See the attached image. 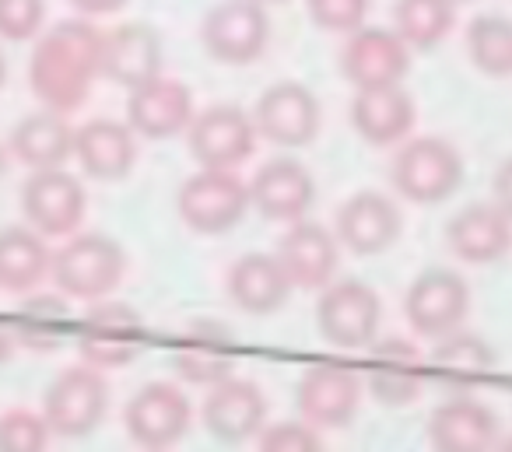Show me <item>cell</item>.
I'll return each mask as SVG.
<instances>
[{
  "instance_id": "cell-1",
  "label": "cell",
  "mask_w": 512,
  "mask_h": 452,
  "mask_svg": "<svg viewBox=\"0 0 512 452\" xmlns=\"http://www.w3.org/2000/svg\"><path fill=\"white\" fill-rule=\"evenodd\" d=\"M102 74V32L85 18L53 25L29 60V85L43 109L74 113Z\"/></svg>"
},
{
  "instance_id": "cell-2",
  "label": "cell",
  "mask_w": 512,
  "mask_h": 452,
  "mask_svg": "<svg viewBox=\"0 0 512 452\" xmlns=\"http://www.w3.org/2000/svg\"><path fill=\"white\" fill-rule=\"evenodd\" d=\"M123 270H127V256L120 242L99 232H81L71 235L60 253H53L50 277L60 295L78 302H102L120 288Z\"/></svg>"
},
{
  "instance_id": "cell-3",
  "label": "cell",
  "mask_w": 512,
  "mask_h": 452,
  "mask_svg": "<svg viewBox=\"0 0 512 452\" xmlns=\"http://www.w3.org/2000/svg\"><path fill=\"white\" fill-rule=\"evenodd\" d=\"M390 183L411 204H442L463 183V158L446 137H411L397 148Z\"/></svg>"
},
{
  "instance_id": "cell-4",
  "label": "cell",
  "mask_w": 512,
  "mask_h": 452,
  "mask_svg": "<svg viewBox=\"0 0 512 452\" xmlns=\"http://www.w3.org/2000/svg\"><path fill=\"white\" fill-rule=\"evenodd\" d=\"M109 414V382L102 368L71 365L50 382L43 400V417L53 435L60 438H85Z\"/></svg>"
},
{
  "instance_id": "cell-5",
  "label": "cell",
  "mask_w": 512,
  "mask_h": 452,
  "mask_svg": "<svg viewBox=\"0 0 512 452\" xmlns=\"http://www.w3.org/2000/svg\"><path fill=\"white\" fill-rule=\"evenodd\" d=\"M176 211L186 228L200 235H221L249 211V183L235 169H200L179 186Z\"/></svg>"
},
{
  "instance_id": "cell-6",
  "label": "cell",
  "mask_w": 512,
  "mask_h": 452,
  "mask_svg": "<svg viewBox=\"0 0 512 452\" xmlns=\"http://www.w3.org/2000/svg\"><path fill=\"white\" fill-rule=\"evenodd\" d=\"M148 344V330L134 305L127 302H92V309L78 319V351L95 368L130 365Z\"/></svg>"
},
{
  "instance_id": "cell-7",
  "label": "cell",
  "mask_w": 512,
  "mask_h": 452,
  "mask_svg": "<svg viewBox=\"0 0 512 452\" xmlns=\"http://www.w3.org/2000/svg\"><path fill=\"white\" fill-rule=\"evenodd\" d=\"M88 211V193L78 176L67 169H39L22 186L25 225L43 239H71L78 235Z\"/></svg>"
},
{
  "instance_id": "cell-8",
  "label": "cell",
  "mask_w": 512,
  "mask_h": 452,
  "mask_svg": "<svg viewBox=\"0 0 512 452\" xmlns=\"http://www.w3.org/2000/svg\"><path fill=\"white\" fill-rule=\"evenodd\" d=\"M200 39L218 64H253L267 50L271 18H267L264 4H256V0H221L207 11L204 25H200Z\"/></svg>"
},
{
  "instance_id": "cell-9",
  "label": "cell",
  "mask_w": 512,
  "mask_h": 452,
  "mask_svg": "<svg viewBox=\"0 0 512 452\" xmlns=\"http://www.w3.org/2000/svg\"><path fill=\"white\" fill-rule=\"evenodd\" d=\"M383 305L379 295L358 277H334L320 291L316 302V323L320 333L337 347H369L379 333Z\"/></svg>"
},
{
  "instance_id": "cell-10",
  "label": "cell",
  "mask_w": 512,
  "mask_h": 452,
  "mask_svg": "<svg viewBox=\"0 0 512 452\" xmlns=\"http://www.w3.org/2000/svg\"><path fill=\"white\" fill-rule=\"evenodd\" d=\"M193 403L176 382H148L127 400L123 424L141 449L165 452L190 431Z\"/></svg>"
},
{
  "instance_id": "cell-11",
  "label": "cell",
  "mask_w": 512,
  "mask_h": 452,
  "mask_svg": "<svg viewBox=\"0 0 512 452\" xmlns=\"http://www.w3.org/2000/svg\"><path fill=\"white\" fill-rule=\"evenodd\" d=\"M470 312V288L456 270L428 267L411 281L404 295V316L421 337H446L460 330Z\"/></svg>"
},
{
  "instance_id": "cell-12",
  "label": "cell",
  "mask_w": 512,
  "mask_h": 452,
  "mask_svg": "<svg viewBox=\"0 0 512 452\" xmlns=\"http://www.w3.org/2000/svg\"><path fill=\"white\" fill-rule=\"evenodd\" d=\"M256 123L239 106H211L193 116L186 144L200 169H239L256 148Z\"/></svg>"
},
{
  "instance_id": "cell-13",
  "label": "cell",
  "mask_w": 512,
  "mask_h": 452,
  "mask_svg": "<svg viewBox=\"0 0 512 452\" xmlns=\"http://www.w3.org/2000/svg\"><path fill=\"white\" fill-rule=\"evenodd\" d=\"M249 116L256 123V134L278 148H306L320 134V99L302 81L271 85Z\"/></svg>"
},
{
  "instance_id": "cell-14",
  "label": "cell",
  "mask_w": 512,
  "mask_h": 452,
  "mask_svg": "<svg viewBox=\"0 0 512 452\" xmlns=\"http://www.w3.org/2000/svg\"><path fill=\"white\" fill-rule=\"evenodd\" d=\"M400 228H404V214L397 200L379 190H362L348 197L334 218L337 242L358 256L386 253L400 239Z\"/></svg>"
},
{
  "instance_id": "cell-15",
  "label": "cell",
  "mask_w": 512,
  "mask_h": 452,
  "mask_svg": "<svg viewBox=\"0 0 512 452\" xmlns=\"http://www.w3.org/2000/svg\"><path fill=\"white\" fill-rule=\"evenodd\" d=\"M204 428L211 431L218 442L239 445L249 442L264 431L267 424V400L264 389L239 375H228V379L214 382L204 396Z\"/></svg>"
},
{
  "instance_id": "cell-16",
  "label": "cell",
  "mask_w": 512,
  "mask_h": 452,
  "mask_svg": "<svg viewBox=\"0 0 512 452\" xmlns=\"http://www.w3.org/2000/svg\"><path fill=\"white\" fill-rule=\"evenodd\" d=\"M411 67V46L390 29H358L348 36L341 53V71L351 85L362 88H386L400 85Z\"/></svg>"
},
{
  "instance_id": "cell-17",
  "label": "cell",
  "mask_w": 512,
  "mask_h": 452,
  "mask_svg": "<svg viewBox=\"0 0 512 452\" xmlns=\"http://www.w3.org/2000/svg\"><path fill=\"white\" fill-rule=\"evenodd\" d=\"M278 263L285 267L292 288L302 291H323L337 277L341 263V242L330 228L316 221H295L278 239Z\"/></svg>"
},
{
  "instance_id": "cell-18",
  "label": "cell",
  "mask_w": 512,
  "mask_h": 452,
  "mask_svg": "<svg viewBox=\"0 0 512 452\" xmlns=\"http://www.w3.org/2000/svg\"><path fill=\"white\" fill-rule=\"evenodd\" d=\"M295 403L313 428H344L362 407V379L344 365H316L299 379Z\"/></svg>"
},
{
  "instance_id": "cell-19",
  "label": "cell",
  "mask_w": 512,
  "mask_h": 452,
  "mask_svg": "<svg viewBox=\"0 0 512 452\" xmlns=\"http://www.w3.org/2000/svg\"><path fill=\"white\" fill-rule=\"evenodd\" d=\"M193 116H197L193 113V95L183 81L158 74V78L130 88L127 123L134 127L137 137H148V141L176 137L190 127Z\"/></svg>"
},
{
  "instance_id": "cell-20",
  "label": "cell",
  "mask_w": 512,
  "mask_h": 452,
  "mask_svg": "<svg viewBox=\"0 0 512 452\" xmlns=\"http://www.w3.org/2000/svg\"><path fill=\"white\" fill-rule=\"evenodd\" d=\"M316 200V179L295 158H274L249 179V207L271 221H302Z\"/></svg>"
},
{
  "instance_id": "cell-21",
  "label": "cell",
  "mask_w": 512,
  "mask_h": 452,
  "mask_svg": "<svg viewBox=\"0 0 512 452\" xmlns=\"http://www.w3.org/2000/svg\"><path fill=\"white\" fill-rule=\"evenodd\" d=\"M74 158L78 165L99 183L127 179L130 169L137 165V134L130 123L109 120H88L85 127L74 130Z\"/></svg>"
},
{
  "instance_id": "cell-22",
  "label": "cell",
  "mask_w": 512,
  "mask_h": 452,
  "mask_svg": "<svg viewBox=\"0 0 512 452\" xmlns=\"http://www.w3.org/2000/svg\"><path fill=\"white\" fill-rule=\"evenodd\" d=\"M446 246L463 263H498L512 249V218L498 204H467L449 218Z\"/></svg>"
},
{
  "instance_id": "cell-23",
  "label": "cell",
  "mask_w": 512,
  "mask_h": 452,
  "mask_svg": "<svg viewBox=\"0 0 512 452\" xmlns=\"http://www.w3.org/2000/svg\"><path fill=\"white\" fill-rule=\"evenodd\" d=\"M428 445H432V452H495L498 417L484 403L456 396V400H446L432 410Z\"/></svg>"
},
{
  "instance_id": "cell-24",
  "label": "cell",
  "mask_w": 512,
  "mask_h": 452,
  "mask_svg": "<svg viewBox=\"0 0 512 452\" xmlns=\"http://www.w3.org/2000/svg\"><path fill=\"white\" fill-rule=\"evenodd\" d=\"M162 74V39L151 25L127 22L102 32V78L123 88H137Z\"/></svg>"
},
{
  "instance_id": "cell-25",
  "label": "cell",
  "mask_w": 512,
  "mask_h": 452,
  "mask_svg": "<svg viewBox=\"0 0 512 452\" xmlns=\"http://www.w3.org/2000/svg\"><path fill=\"white\" fill-rule=\"evenodd\" d=\"M414 116H418L414 99L400 85L362 88L351 102V123H355L358 137L376 148L404 144L414 130Z\"/></svg>"
},
{
  "instance_id": "cell-26",
  "label": "cell",
  "mask_w": 512,
  "mask_h": 452,
  "mask_svg": "<svg viewBox=\"0 0 512 452\" xmlns=\"http://www.w3.org/2000/svg\"><path fill=\"white\" fill-rule=\"evenodd\" d=\"M225 291L235 309L249 312V316H271L288 302L292 281L274 253H246L228 270Z\"/></svg>"
},
{
  "instance_id": "cell-27",
  "label": "cell",
  "mask_w": 512,
  "mask_h": 452,
  "mask_svg": "<svg viewBox=\"0 0 512 452\" xmlns=\"http://www.w3.org/2000/svg\"><path fill=\"white\" fill-rule=\"evenodd\" d=\"M11 151L32 172L64 169L67 158H74V127L64 113H53V109L32 113L11 130Z\"/></svg>"
},
{
  "instance_id": "cell-28",
  "label": "cell",
  "mask_w": 512,
  "mask_h": 452,
  "mask_svg": "<svg viewBox=\"0 0 512 452\" xmlns=\"http://www.w3.org/2000/svg\"><path fill=\"white\" fill-rule=\"evenodd\" d=\"M172 368L179 379L193 382V386H207L228 379L235 372V354H232V333L225 326L197 323L183 337V344L172 354Z\"/></svg>"
},
{
  "instance_id": "cell-29",
  "label": "cell",
  "mask_w": 512,
  "mask_h": 452,
  "mask_svg": "<svg viewBox=\"0 0 512 452\" xmlns=\"http://www.w3.org/2000/svg\"><path fill=\"white\" fill-rule=\"evenodd\" d=\"M421 351L407 340H383L376 347V361L369 368V393L386 407H407L421 393Z\"/></svg>"
},
{
  "instance_id": "cell-30",
  "label": "cell",
  "mask_w": 512,
  "mask_h": 452,
  "mask_svg": "<svg viewBox=\"0 0 512 452\" xmlns=\"http://www.w3.org/2000/svg\"><path fill=\"white\" fill-rule=\"evenodd\" d=\"M53 267V253L46 239L29 225L0 228V288L4 291H32L43 284Z\"/></svg>"
},
{
  "instance_id": "cell-31",
  "label": "cell",
  "mask_w": 512,
  "mask_h": 452,
  "mask_svg": "<svg viewBox=\"0 0 512 452\" xmlns=\"http://www.w3.org/2000/svg\"><path fill=\"white\" fill-rule=\"evenodd\" d=\"M456 0H397L393 25L411 50H435L453 32Z\"/></svg>"
},
{
  "instance_id": "cell-32",
  "label": "cell",
  "mask_w": 512,
  "mask_h": 452,
  "mask_svg": "<svg viewBox=\"0 0 512 452\" xmlns=\"http://www.w3.org/2000/svg\"><path fill=\"white\" fill-rule=\"evenodd\" d=\"M432 368L442 372V379H456V382H477L495 368V354L474 333L453 330L446 337H439V344L432 347Z\"/></svg>"
},
{
  "instance_id": "cell-33",
  "label": "cell",
  "mask_w": 512,
  "mask_h": 452,
  "mask_svg": "<svg viewBox=\"0 0 512 452\" xmlns=\"http://www.w3.org/2000/svg\"><path fill=\"white\" fill-rule=\"evenodd\" d=\"M467 53L474 67L488 78L512 74V22L502 15H481L467 29Z\"/></svg>"
},
{
  "instance_id": "cell-34",
  "label": "cell",
  "mask_w": 512,
  "mask_h": 452,
  "mask_svg": "<svg viewBox=\"0 0 512 452\" xmlns=\"http://www.w3.org/2000/svg\"><path fill=\"white\" fill-rule=\"evenodd\" d=\"M67 302L60 295H32L29 302L18 309L15 323V340L25 347H39L50 351L64 340L67 333Z\"/></svg>"
},
{
  "instance_id": "cell-35",
  "label": "cell",
  "mask_w": 512,
  "mask_h": 452,
  "mask_svg": "<svg viewBox=\"0 0 512 452\" xmlns=\"http://www.w3.org/2000/svg\"><path fill=\"white\" fill-rule=\"evenodd\" d=\"M50 438V424L36 410L15 407L0 414V452H46Z\"/></svg>"
},
{
  "instance_id": "cell-36",
  "label": "cell",
  "mask_w": 512,
  "mask_h": 452,
  "mask_svg": "<svg viewBox=\"0 0 512 452\" xmlns=\"http://www.w3.org/2000/svg\"><path fill=\"white\" fill-rule=\"evenodd\" d=\"M256 452H323V442L313 424L278 421L264 424V431L256 435Z\"/></svg>"
},
{
  "instance_id": "cell-37",
  "label": "cell",
  "mask_w": 512,
  "mask_h": 452,
  "mask_svg": "<svg viewBox=\"0 0 512 452\" xmlns=\"http://www.w3.org/2000/svg\"><path fill=\"white\" fill-rule=\"evenodd\" d=\"M306 11L323 32H341L351 36L365 25L369 0H306Z\"/></svg>"
},
{
  "instance_id": "cell-38",
  "label": "cell",
  "mask_w": 512,
  "mask_h": 452,
  "mask_svg": "<svg viewBox=\"0 0 512 452\" xmlns=\"http://www.w3.org/2000/svg\"><path fill=\"white\" fill-rule=\"evenodd\" d=\"M46 18V0H0V39L25 43L39 36Z\"/></svg>"
},
{
  "instance_id": "cell-39",
  "label": "cell",
  "mask_w": 512,
  "mask_h": 452,
  "mask_svg": "<svg viewBox=\"0 0 512 452\" xmlns=\"http://www.w3.org/2000/svg\"><path fill=\"white\" fill-rule=\"evenodd\" d=\"M495 204L512 218V155L495 172Z\"/></svg>"
},
{
  "instance_id": "cell-40",
  "label": "cell",
  "mask_w": 512,
  "mask_h": 452,
  "mask_svg": "<svg viewBox=\"0 0 512 452\" xmlns=\"http://www.w3.org/2000/svg\"><path fill=\"white\" fill-rule=\"evenodd\" d=\"M71 4L85 18H99V15H113V11H120L127 0H71Z\"/></svg>"
},
{
  "instance_id": "cell-41",
  "label": "cell",
  "mask_w": 512,
  "mask_h": 452,
  "mask_svg": "<svg viewBox=\"0 0 512 452\" xmlns=\"http://www.w3.org/2000/svg\"><path fill=\"white\" fill-rule=\"evenodd\" d=\"M15 330H8V326H0V365L11 358V351H15Z\"/></svg>"
},
{
  "instance_id": "cell-42",
  "label": "cell",
  "mask_w": 512,
  "mask_h": 452,
  "mask_svg": "<svg viewBox=\"0 0 512 452\" xmlns=\"http://www.w3.org/2000/svg\"><path fill=\"white\" fill-rule=\"evenodd\" d=\"M4 78H8V64H4V53H0V85H4Z\"/></svg>"
},
{
  "instance_id": "cell-43",
  "label": "cell",
  "mask_w": 512,
  "mask_h": 452,
  "mask_svg": "<svg viewBox=\"0 0 512 452\" xmlns=\"http://www.w3.org/2000/svg\"><path fill=\"white\" fill-rule=\"evenodd\" d=\"M495 452H512V438H505V442H498Z\"/></svg>"
},
{
  "instance_id": "cell-44",
  "label": "cell",
  "mask_w": 512,
  "mask_h": 452,
  "mask_svg": "<svg viewBox=\"0 0 512 452\" xmlns=\"http://www.w3.org/2000/svg\"><path fill=\"white\" fill-rule=\"evenodd\" d=\"M4 165H8V158H4V148H0V176H4Z\"/></svg>"
},
{
  "instance_id": "cell-45",
  "label": "cell",
  "mask_w": 512,
  "mask_h": 452,
  "mask_svg": "<svg viewBox=\"0 0 512 452\" xmlns=\"http://www.w3.org/2000/svg\"><path fill=\"white\" fill-rule=\"evenodd\" d=\"M256 4H264L267 8V4H285V0H256Z\"/></svg>"
}]
</instances>
